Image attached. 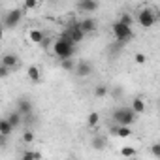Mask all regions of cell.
Segmentation results:
<instances>
[{
	"label": "cell",
	"mask_w": 160,
	"mask_h": 160,
	"mask_svg": "<svg viewBox=\"0 0 160 160\" xmlns=\"http://www.w3.org/2000/svg\"><path fill=\"white\" fill-rule=\"evenodd\" d=\"M100 122V115L96 113V111H92V113H89V117H87V124L91 126V128H94L96 124Z\"/></svg>",
	"instance_id": "cell-22"
},
{
	"label": "cell",
	"mask_w": 160,
	"mask_h": 160,
	"mask_svg": "<svg viewBox=\"0 0 160 160\" xmlns=\"http://www.w3.org/2000/svg\"><path fill=\"white\" fill-rule=\"evenodd\" d=\"M98 8H100V4L96 2V0H79V2L75 4V10H77V12H81V13H87V15L94 13Z\"/></svg>",
	"instance_id": "cell-6"
},
{
	"label": "cell",
	"mask_w": 160,
	"mask_h": 160,
	"mask_svg": "<svg viewBox=\"0 0 160 160\" xmlns=\"http://www.w3.org/2000/svg\"><path fill=\"white\" fill-rule=\"evenodd\" d=\"M23 15H25V12H23V10H19V8H15V10L8 12V13L4 15V27H6V28H15V27L21 23Z\"/></svg>",
	"instance_id": "cell-5"
},
{
	"label": "cell",
	"mask_w": 160,
	"mask_h": 160,
	"mask_svg": "<svg viewBox=\"0 0 160 160\" xmlns=\"http://www.w3.org/2000/svg\"><path fill=\"white\" fill-rule=\"evenodd\" d=\"M156 19H158V15H156V12H154L152 8H143V10L138 13V25H139L141 28H151V27H154Z\"/></svg>",
	"instance_id": "cell-4"
},
{
	"label": "cell",
	"mask_w": 160,
	"mask_h": 160,
	"mask_svg": "<svg viewBox=\"0 0 160 160\" xmlns=\"http://www.w3.org/2000/svg\"><path fill=\"white\" fill-rule=\"evenodd\" d=\"M121 156H124V158H134L136 156V149L134 147H130V145H126V147H121Z\"/></svg>",
	"instance_id": "cell-21"
},
{
	"label": "cell",
	"mask_w": 160,
	"mask_h": 160,
	"mask_svg": "<svg viewBox=\"0 0 160 160\" xmlns=\"http://www.w3.org/2000/svg\"><path fill=\"white\" fill-rule=\"evenodd\" d=\"M113 121L117 122V126H132L136 122V111L132 108H117L113 111Z\"/></svg>",
	"instance_id": "cell-2"
},
{
	"label": "cell",
	"mask_w": 160,
	"mask_h": 160,
	"mask_svg": "<svg viewBox=\"0 0 160 160\" xmlns=\"http://www.w3.org/2000/svg\"><path fill=\"white\" fill-rule=\"evenodd\" d=\"M27 75L30 81H40V77H42V70L36 66V64H30L28 70H27Z\"/></svg>",
	"instance_id": "cell-15"
},
{
	"label": "cell",
	"mask_w": 160,
	"mask_h": 160,
	"mask_svg": "<svg viewBox=\"0 0 160 160\" xmlns=\"http://www.w3.org/2000/svg\"><path fill=\"white\" fill-rule=\"evenodd\" d=\"M134 60H136V64H145L147 62V57L143 53H136L134 55Z\"/></svg>",
	"instance_id": "cell-26"
},
{
	"label": "cell",
	"mask_w": 160,
	"mask_h": 160,
	"mask_svg": "<svg viewBox=\"0 0 160 160\" xmlns=\"http://www.w3.org/2000/svg\"><path fill=\"white\" fill-rule=\"evenodd\" d=\"M92 73V64L87 62V60H79L77 66H75V75L77 77H87Z\"/></svg>",
	"instance_id": "cell-7"
},
{
	"label": "cell",
	"mask_w": 160,
	"mask_h": 160,
	"mask_svg": "<svg viewBox=\"0 0 160 160\" xmlns=\"http://www.w3.org/2000/svg\"><path fill=\"white\" fill-rule=\"evenodd\" d=\"M156 160H160V156H158V158H156Z\"/></svg>",
	"instance_id": "cell-29"
},
{
	"label": "cell",
	"mask_w": 160,
	"mask_h": 160,
	"mask_svg": "<svg viewBox=\"0 0 160 160\" xmlns=\"http://www.w3.org/2000/svg\"><path fill=\"white\" fill-rule=\"evenodd\" d=\"M13 130H15V128L10 124V121H8V119H2V121H0V134H2L4 138H8Z\"/></svg>",
	"instance_id": "cell-16"
},
{
	"label": "cell",
	"mask_w": 160,
	"mask_h": 160,
	"mask_svg": "<svg viewBox=\"0 0 160 160\" xmlns=\"http://www.w3.org/2000/svg\"><path fill=\"white\" fill-rule=\"evenodd\" d=\"M79 27H81V30H83L85 34H91V32L96 30V19H92V17H85V19L79 21Z\"/></svg>",
	"instance_id": "cell-11"
},
{
	"label": "cell",
	"mask_w": 160,
	"mask_h": 160,
	"mask_svg": "<svg viewBox=\"0 0 160 160\" xmlns=\"http://www.w3.org/2000/svg\"><path fill=\"white\" fill-rule=\"evenodd\" d=\"M21 117H23V115H21V113H19V111L15 109V111H12V113H10V115H8L6 119L10 121V124H12L13 128H17V126L21 124Z\"/></svg>",
	"instance_id": "cell-17"
},
{
	"label": "cell",
	"mask_w": 160,
	"mask_h": 160,
	"mask_svg": "<svg viewBox=\"0 0 160 160\" xmlns=\"http://www.w3.org/2000/svg\"><path fill=\"white\" fill-rule=\"evenodd\" d=\"M53 53H55L60 60H68V58L73 57V53H75V43L70 40V36H68L66 32H62L60 38L55 40V43H53Z\"/></svg>",
	"instance_id": "cell-1"
},
{
	"label": "cell",
	"mask_w": 160,
	"mask_h": 160,
	"mask_svg": "<svg viewBox=\"0 0 160 160\" xmlns=\"http://www.w3.org/2000/svg\"><path fill=\"white\" fill-rule=\"evenodd\" d=\"M117 21H121L122 25H126V27H130V28H132V25H134V17H132L130 13H126V12H124V13H121Z\"/></svg>",
	"instance_id": "cell-20"
},
{
	"label": "cell",
	"mask_w": 160,
	"mask_h": 160,
	"mask_svg": "<svg viewBox=\"0 0 160 160\" xmlns=\"http://www.w3.org/2000/svg\"><path fill=\"white\" fill-rule=\"evenodd\" d=\"M149 151H151V154H152L154 158H158V156H160V141H156V143H152Z\"/></svg>",
	"instance_id": "cell-24"
},
{
	"label": "cell",
	"mask_w": 160,
	"mask_h": 160,
	"mask_svg": "<svg viewBox=\"0 0 160 160\" xmlns=\"http://www.w3.org/2000/svg\"><path fill=\"white\" fill-rule=\"evenodd\" d=\"M75 60H72V58H68V60H60V68L64 70V72H75Z\"/></svg>",
	"instance_id": "cell-19"
},
{
	"label": "cell",
	"mask_w": 160,
	"mask_h": 160,
	"mask_svg": "<svg viewBox=\"0 0 160 160\" xmlns=\"http://www.w3.org/2000/svg\"><path fill=\"white\" fill-rule=\"evenodd\" d=\"M38 6H40L38 0H25V4H23V8H21V10H23L25 13H30V12H34Z\"/></svg>",
	"instance_id": "cell-18"
},
{
	"label": "cell",
	"mask_w": 160,
	"mask_h": 160,
	"mask_svg": "<svg viewBox=\"0 0 160 160\" xmlns=\"http://www.w3.org/2000/svg\"><path fill=\"white\" fill-rule=\"evenodd\" d=\"M111 32H113V36H115V42H119L121 45L126 43V42H130V40L134 38V30H132L130 27L122 25L121 21H115V23L111 25Z\"/></svg>",
	"instance_id": "cell-3"
},
{
	"label": "cell",
	"mask_w": 160,
	"mask_h": 160,
	"mask_svg": "<svg viewBox=\"0 0 160 160\" xmlns=\"http://www.w3.org/2000/svg\"><path fill=\"white\" fill-rule=\"evenodd\" d=\"M27 40H28L30 43H34V45H40V43H43L45 34H43L42 30H38V28H30V30L27 32Z\"/></svg>",
	"instance_id": "cell-8"
},
{
	"label": "cell",
	"mask_w": 160,
	"mask_h": 160,
	"mask_svg": "<svg viewBox=\"0 0 160 160\" xmlns=\"http://www.w3.org/2000/svg\"><path fill=\"white\" fill-rule=\"evenodd\" d=\"M8 75H10V68L0 64V77H8Z\"/></svg>",
	"instance_id": "cell-28"
},
{
	"label": "cell",
	"mask_w": 160,
	"mask_h": 160,
	"mask_svg": "<svg viewBox=\"0 0 160 160\" xmlns=\"http://www.w3.org/2000/svg\"><path fill=\"white\" fill-rule=\"evenodd\" d=\"M21 160H36V156H34V151H23V154H21Z\"/></svg>",
	"instance_id": "cell-25"
},
{
	"label": "cell",
	"mask_w": 160,
	"mask_h": 160,
	"mask_svg": "<svg viewBox=\"0 0 160 160\" xmlns=\"http://www.w3.org/2000/svg\"><path fill=\"white\" fill-rule=\"evenodd\" d=\"M106 145H108V138H106L104 134H96V136H92V139H91V147H92L94 151H102V149H106Z\"/></svg>",
	"instance_id": "cell-10"
},
{
	"label": "cell",
	"mask_w": 160,
	"mask_h": 160,
	"mask_svg": "<svg viewBox=\"0 0 160 160\" xmlns=\"http://www.w3.org/2000/svg\"><path fill=\"white\" fill-rule=\"evenodd\" d=\"M23 141H25V143H32V141H34V132L27 130V132L23 134Z\"/></svg>",
	"instance_id": "cell-27"
},
{
	"label": "cell",
	"mask_w": 160,
	"mask_h": 160,
	"mask_svg": "<svg viewBox=\"0 0 160 160\" xmlns=\"http://www.w3.org/2000/svg\"><path fill=\"white\" fill-rule=\"evenodd\" d=\"M111 134H115L119 138H130L132 136V128L130 126H113L111 128Z\"/></svg>",
	"instance_id": "cell-14"
},
{
	"label": "cell",
	"mask_w": 160,
	"mask_h": 160,
	"mask_svg": "<svg viewBox=\"0 0 160 160\" xmlns=\"http://www.w3.org/2000/svg\"><path fill=\"white\" fill-rule=\"evenodd\" d=\"M108 87L106 85H96V89H94V96L96 98H104V96H108Z\"/></svg>",
	"instance_id": "cell-23"
},
{
	"label": "cell",
	"mask_w": 160,
	"mask_h": 160,
	"mask_svg": "<svg viewBox=\"0 0 160 160\" xmlns=\"http://www.w3.org/2000/svg\"><path fill=\"white\" fill-rule=\"evenodd\" d=\"M17 64H19V58H17V55H13V53H6L4 57H2V66H6V68H17Z\"/></svg>",
	"instance_id": "cell-12"
},
{
	"label": "cell",
	"mask_w": 160,
	"mask_h": 160,
	"mask_svg": "<svg viewBox=\"0 0 160 160\" xmlns=\"http://www.w3.org/2000/svg\"><path fill=\"white\" fill-rule=\"evenodd\" d=\"M132 109L136 111V115H141V113H145V109H147V104H145V100H143V98H139V96H136V98L132 100Z\"/></svg>",
	"instance_id": "cell-13"
},
{
	"label": "cell",
	"mask_w": 160,
	"mask_h": 160,
	"mask_svg": "<svg viewBox=\"0 0 160 160\" xmlns=\"http://www.w3.org/2000/svg\"><path fill=\"white\" fill-rule=\"evenodd\" d=\"M17 111L21 115H25V117H30V113H32V102L28 98H21L17 102Z\"/></svg>",
	"instance_id": "cell-9"
}]
</instances>
